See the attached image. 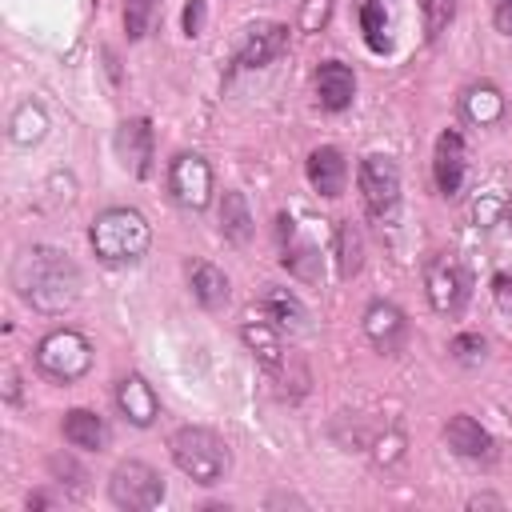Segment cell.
Returning a JSON list of instances; mask_svg holds the SVG:
<instances>
[{"instance_id": "4fadbf2b", "label": "cell", "mask_w": 512, "mask_h": 512, "mask_svg": "<svg viewBox=\"0 0 512 512\" xmlns=\"http://www.w3.org/2000/svg\"><path fill=\"white\" fill-rule=\"evenodd\" d=\"M116 156H120V164H124L136 180H144V176L152 172V124H148L144 116L124 120V124L116 128Z\"/></svg>"}, {"instance_id": "836d02e7", "label": "cell", "mask_w": 512, "mask_h": 512, "mask_svg": "<svg viewBox=\"0 0 512 512\" xmlns=\"http://www.w3.org/2000/svg\"><path fill=\"white\" fill-rule=\"evenodd\" d=\"M492 20H496V32L512 36V0H492Z\"/></svg>"}, {"instance_id": "e0dca14e", "label": "cell", "mask_w": 512, "mask_h": 512, "mask_svg": "<svg viewBox=\"0 0 512 512\" xmlns=\"http://www.w3.org/2000/svg\"><path fill=\"white\" fill-rule=\"evenodd\" d=\"M444 440H448V448L460 456V460H492V436H488V428L480 424V420H472V416H464V412H456L448 424H444Z\"/></svg>"}, {"instance_id": "44dd1931", "label": "cell", "mask_w": 512, "mask_h": 512, "mask_svg": "<svg viewBox=\"0 0 512 512\" xmlns=\"http://www.w3.org/2000/svg\"><path fill=\"white\" fill-rule=\"evenodd\" d=\"M252 208H248V200H244V192H224L220 196V236L228 240V244H248L252 240Z\"/></svg>"}, {"instance_id": "6da1fadb", "label": "cell", "mask_w": 512, "mask_h": 512, "mask_svg": "<svg viewBox=\"0 0 512 512\" xmlns=\"http://www.w3.org/2000/svg\"><path fill=\"white\" fill-rule=\"evenodd\" d=\"M8 280L16 288V296L36 308V312H64L76 304L80 288H84V276L76 268V260L52 244H28L12 256V268H8Z\"/></svg>"}, {"instance_id": "484cf974", "label": "cell", "mask_w": 512, "mask_h": 512, "mask_svg": "<svg viewBox=\"0 0 512 512\" xmlns=\"http://www.w3.org/2000/svg\"><path fill=\"white\" fill-rule=\"evenodd\" d=\"M360 28H364V40H368L372 52H388V48H392L384 0H364V4H360Z\"/></svg>"}, {"instance_id": "1f68e13d", "label": "cell", "mask_w": 512, "mask_h": 512, "mask_svg": "<svg viewBox=\"0 0 512 512\" xmlns=\"http://www.w3.org/2000/svg\"><path fill=\"white\" fill-rule=\"evenodd\" d=\"M492 296L504 312H512V272H496L492 276Z\"/></svg>"}, {"instance_id": "7c38bea8", "label": "cell", "mask_w": 512, "mask_h": 512, "mask_svg": "<svg viewBox=\"0 0 512 512\" xmlns=\"http://www.w3.org/2000/svg\"><path fill=\"white\" fill-rule=\"evenodd\" d=\"M116 408L128 424L136 428H148L156 416H160V396L152 392V384L140 376V372H128L116 380Z\"/></svg>"}, {"instance_id": "ba28073f", "label": "cell", "mask_w": 512, "mask_h": 512, "mask_svg": "<svg viewBox=\"0 0 512 512\" xmlns=\"http://www.w3.org/2000/svg\"><path fill=\"white\" fill-rule=\"evenodd\" d=\"M168 192L180 208H208L212 200V168L200 152H180L172 164H168Z\"/></svg>"}, {"instance_id": "d4e9b609", "label": "cell", "mask_w": 512, "mask_h": 512, "mask_svg": "<svg viewBox=\"0 0 512 512\" xmlns=\"http://www.w3.org/2000/svg\"><path fill=\"white\" fill-rule=\"evenodd\" d=\"M280 264L296 276V280H320V256H316V248L312 244H304V240H296L292 244V236H288V244H284V252H280Z\"/></svg>"}, {"instance_id": "9a60e30c", "label": "cell", "mask_w": 512, "mask_h": 512, "mask_svg": "<svg viewBox=\"0 0 512 512\" xmlns=\"http://www.w3.org/2000/svg\"><path fill=\"white\" fill-rule=\"evenodd\" d=\"M356 96V76L344 60H324L316 68V104L324 112H344Z\"/></svg>"}, {"instance_id": "7a4b0ae2", "label": "cell", "mask_w": 512, "mask_h": 512, "mask_svg": "<svg viewBox=\"0 0 512 512\" xmlns=\"http://www.w3.org/2000/svg\"><path fill=\"white\" fill-rule=\"evenodd\" d=\"M88 240L104 264H136L152 244V228L136 208H104L92 220Z\"/></svg>"}, {"instance_id": "277c9868", "label": "cell", "mask_w": 512, "mask_h": 512, "mask_svg": "<svg viewBox=\"0 0 512 512\" xmlns=\"http://www.w3.org/2000/svg\"><path fill=\"white\" fill-rule=\"evenodd\" d=\"M36 368L56 384H76L92 368V344L76 328H56L36 344Z\"/></svg>"}, {"instance_id": "f546056e", "label": "cell", "mask_w": 512, "mask_h": 512, "mask_svg": "<svg viewBox=\"0 0 512 512\" xmlns=\"http://www.w3.org/2000/svg\"><path fill=\"white\" fill-rule=\"evenodd\" d=\"M48 468H52V476H56L60 484H68L72 492H84V480H88V476H84V468H76V464H72V460H64V456H52V464H48Z\"/></svg>"}, {"instance_id": "5b68a950", "label": "cell", "mask_w": 512, "mask_h": 512, "mask_svg": "<svg viewBox=\"0 0 512 512\" xmlns=\"http://www.w3.org/2000/svg\"><path fill=\"white\" fill-rule=\"evenodd\" d=\"M108 500L124 512H152L164 504V480L144 460H124L108 476Z\"/></svg>"}, {"instance_id": "f1b7e54d", "label": "cell", "mask_w": 512, "mask_h": 512, "mask_svg": "<svg viewBox=\"0 0 512 512\" xmlns=\"http://www.w3.org/2000/svg\"><path fill=\"white\" fill-rule=\"evenodd\" d=\"M448 352H452L460 364H480V360H484V352H488V344H484V336H480V332H456V336H452V344H448Z\"/></svg>"}, {"instance_id": "cb8c5ba5", "label": "cell", "mask_w": 512, "mask_h": 512, "mask_svg": "<svg viewBox=\"0 0 512 512\" xmlns=\"http://www.w3.org/2000/svg\"><path fill=\"white\" fill-rule=\"evenodd\" d=\"M44 128H48L44 108H40L36 100H20V104H16V112H12V120H8L12 140H16V144H36V140L44 136Z\"/></svg>"}, {"instance_id": "7402d4cb", "label": "cell", "mask_w": 512, "mask_h": 512, "mask_svg": "<svg viewBox=\"0 0 512 512\" xmlns=\"http://www.w3.org/2000/svg\"><path fill=\"white\" fill-rule=\"evenodd\" d=\"M332 256H336V272L344 280H352L360 272V264H364V236H360V228L352 220H340L336 224V232H332Z\"/></svg>"}, {"instance_id": "8992f818", "label": "cell", "mask_w": 512, "mask_h": 512, "mask_svg": "<svg viewBox=\"0 0 512 512\" xmlns=\"http://www.w3.org/2000/svg\"><path fill=\"white\" fill-rule=\"evenodd\" d=\"M356 180H360V196H364L368 216L392 220L396 208H400V168H396V160L384 156V152H372V156L360 160Z\"/></svg>"}, {"instance_id": "83f0119b", "label": "cell", "mask_w": 512, "mask_h": 512, "mask_svg": "<svg viewBox=\"0 0 512 512\" xmlns=\"http://www.w3.org/2000/svg\"><path fill=\"white\" fill-rule=\"evenodd\" d=\"M156 8H160V0H124V32H128V40H144L148 36Z\"/></svg>"}, {"instance_id": "2e32d148", "label": "cell", "mask_w": 512, "mask_h": 512, "mask_svg": "<svg viewBox=\"0 0 512 512\" xmlns=\"http://www.w3.org/2000/svg\"><path fill=\"white\" fill-rule=\"evenodd\" d=\"M60 432H64V440H68L72 448H80V452H104L108 440H112L108 420H104L100 412H92V408H72V412H64Z\"/></svg>"}, {"instance_id": "d6986e66", "label": "cell", "mask_w": 512, "mask_h": 512, "mask_svg": "<svg viewBox=\"0 0 512 512\" xmlns=\"http://www.w3.org/2000/svg\"><path fill=\"white\" fill-rule=\"evenodd\" d=\"M260 308H264V316H268L280 332H292V336H296V332L308 328V308H304V300H300L296 292L280 288V284H268V288H264Z\"/></svg>"}, {"instance_id": "5bb4252c", "label": "cell", "mask_w": 512, "mask_h": 512, "mask_svg": "<svg viewBox=\"0 0 512 512\" xmlns=\"http://www.w3.org/2000/svg\"><path fill=\"white\" fill-rule=\"evenodd\" d=\"M432 176L440 196H456L464 188V136L460 132H440L436 152H432Z\"/></svg>"}, {"instance_id": "30bf717a", "label": "cell", "mask_w": 512, "mask_h": 512, "mask_svg": "<svg viewBox=\"0 0 512 512\" xmlns=\"http://www.w3.org/2000/svg\"><path fill=\"white\" fill-rule=\"evenodd\" d=\"M364 336L372 340L376 352L396 356L404 348V340H408V316L392 300H372L364 308Z\"/></svg>"}, {"instance_id": "4316f807", "label": "cell", "mask_w": 512, "mask_h": 512, "mask_svg": "<svg viewBox=\"0 0 512 512\" xmlns=\"http://www.w3.org/2000/svg\"><path fill=\"white\" fill-rule=\"evenodd\" d=\"M420 12H424V36L440 40L456 20V0H420Z\"/></svg>"}, {"instance_id": "d6a6232c", "label": "cell", "mask_w": 512, "mask_h": 512, "mask_svg": "<svg viewBox=\"0 0 512 512\" xmlns=\"http://www.w3.org/2000/svg\"><path fill=\"white\" fill-rule=\"evenodd\" d=\"M328 8H332V0H308V8H304V28L316 32V24L328 20Z\"/></svg>"}, {"instance_id": "9c48e42d", "label": "cell", "mask_w": 512, "mask_h": 512, "mask_svg": "<svg viewBox=\"0 0 512 512\" xmlns=\"http://www.w3.org/2000/svg\"><path fill=\"white\" fill-rule=\"evenodd\" d=\"M284 48H288V24H256V28L244 32V40L232 56V72L268 68Z\"/></svg>"}, {"instance_id": "ac0fdd59", "label": "cell", "mask_w": 512, "mask_h": 512, "mask_svg": "<svg viewBox=\"0 0 512 512\" xmlns=\"http://www.w3.org/2000/svg\"><path fill=\"white\" fill-rule=\"evenodd\" d=\"M308 184H312L320 196H328V200L340 196L344 184H348V160H344V152L332 148V144L312 148V156H308Z\"/></svg>"}, {"instance_id": "8fae6325", "label": "cell", "mask_w": 512, "mask_h": 512, "mask_svg": "<svg viewBox=\"0 0 512 512\" xmlns=\"http://www.w3.org/2000/svg\"><path fill=\"white\" fill-rule=\"evenodd\" d=\"M240 344L252 352V360H256L264 372H272V376L284 372V364H288L284 332H280L272 320H244V324H240Z\"/></svg>"}, {"instance_id": "603a6c76", "label": "cell", "mask_w": 512, "mask_h": 512, "mask_svg": "<svg viewBox=\"0 0 512 512\" xmlns=\"http://www.w3.org/2000/svg\"><path fill=\"white\" fill-rule=\"evenodd\" d=\"M460 108H464V116H468L472 124L488 128V124H496V120L504 116V96H500L496 84H472V88L464 92Z\"/></svg>"}, {"instance_id": "ffe728a7", "label": "cell", "mask_w": 512, "mask_h": 512, "mask_svg": "<svg viewBox=\"0 0 512 512\" xmlns=\"http://www.w3.org/2000/svg\"><path fill=\"white\" fill-rule=\"evenodd\" d=\"M188 288H192L196 304H200V308H208V312L224 308V304H228V296H232L228 276H224L216 264H208V260H196V264H192V272H188Z\"/></svg>"}, {"instance_id": "52a82bcc", "label": "cell", "mask_w": 512, "mask_h": 512, "mask_svg": "<svg viewBox=\"0 0 512 512\" xmlns=\"http://www.w3.org/2000/svg\"><path fill=\"white\" fill-rule=\"evenodd\" d=\"M424 288H428L432 308L444 312V316L464 312V304L472 296V280H468V272L456 256H432L428 268H424Z\"/></svg>"}, {"instance_id": "4dcf8cb0", "label": "cell", "mask_w": 512, "mask_h": 512, "mask_svg": "<svg viewBox=\"0 0 512 512\" xmlns=\"http://www.w3.org/2000/svg\"><path fill=\"white\" fill-rule=\"evenodd\" d=\"M204 20H208V4L204 0H188L184 4V36H200Z\"/></svg>"}, {"instance_id": "3957f363", "label": "cell", "mask_w": 512, "mask_h": 512, "mask_svg": "<svg viewBox=\"0 0 512 512\" xmlns=\"http://www.w3.org/2000/svg\"><path fill=\"white\" fill-rule=\"evenodd\" d=\"M168 452H172L176 468H180L188 480L204 484V488L220 484V480L228 476V464H232L228 444H224L212 428H200V424L176 428V432H172V440H168Z\"/></svg>"}]
</instances>
